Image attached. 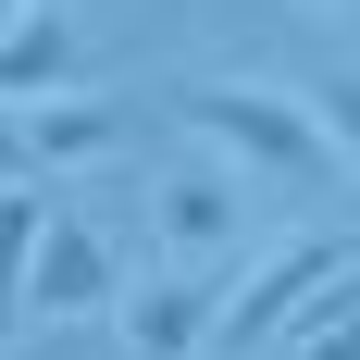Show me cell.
Wrapping results in <instances>:
<instances>
[{
  "mask_svg": "<svg viewBox=\"0 0 360 360\" xmlns=\"http://www.w3.org/2000/svg\"><path fill=\"white\" fill-rule=\"evenodd\" d=\"M75 13L63 0H13L0 13V112H25V100H50V87H75Z\"/></svg>",
  "mask_w": 360,
  "mask_h": 360,
  "instance_id": "obj_6",
  "label": "cell"
},
{
  "mask_svg": "<svg viewBox=\"0 0 360 360\" xmlns=\"http://www.w3.org/2000/svg\"><path fill=\"white\" fill-rule=\"evenodd\" d=\"M37 224H50V199L13 174V186H0V323H13V298H25V249H37Z\"/></svg>",
  "mask_w": 360,
  "mask_h": 360,
  "instance_id": "obj_9",
  "label": "cell"
},
{
  "mask_svg": "<svg viewBox=\"0 0 360 360\" xmlns=\"http://www.w3.org/2000/svg\"><path fill=\"white\" fill-rule=\"evenodd\" d=\"M311 124H323V137H335V162L360 174V87H348V75H335V87H311Z\"/></svg>",
  "mask_w": 360,
  "mask_h": 360,
  "instance_id": "obj_10",
  "label": "cell"
},
{
  "mask_svg": "<svg viewBox=\"0 0 360 360\" xmlns=\"http://www.w3.org/2000/svg\"><path fill=\"white\" fill-rule=\"evenodd\" d=\"M13 174H37V162H25V124H0V186H13Z\"/></svg>",
  "mask_w": 360,
  "mask_h": 360,
  "instance_id": "obj_11",
  "label": "cell"
},
{
  "mask_svg": "<svg viewBox=\"0 0 360 360\" xmlns=\"http://www.w3.org/2000/svg\"><path fill=\"white\" fill-rule=\"evenodd\" d=\"M335 274H348V249H335V236H286V249L261 261L249 286L224 298V323H212V335H224V348H261V335H286L298 311H311V298L335 286Z\"/></svg>",
  "mask_w": 360,
  "mask_h": 360,
  "instance_id": "obj_4",
  "label": "cell"
},
{
  "mask_svg": "<svg viewBox=\"0 0 360 360\" xmlns=\"http://www.w3.org/2000/svg\"><path fill=\"white\" fill-rule=\"evenodd\" d=\"M124 298V261H112L100 224H75L50 212L37 224V249H25V298H13V323H87V311H112Z\"/></svg>",
  "mask_w": 360,
  "mask_h": 360,
  "instance_id": "obj_3",
  "label": "cell"
},
{
  "mask_svg": "<svg viewBox=\"0 0 360 360\" xmlns=\"http://www.w3.org/2000/svg\"><path fill=\"white\" fill-rule=\"evenodd\" d=\"M212 323H224V298L186 274V261H162L137 298H124V360H199L212 348Z\"/></svg>",
  "mask_w": 360,
  "mask_h": 360,
  "instance_id": "obj_5",
  "label": "cell"
},
{
  "mask_svg": "<svg viewBox=\"0 0 360 360\" xmlns=\"http://www.w3.org/2000/svg\"><path fill=\"white\" fill-rule=\"evenodd\" d=\"M286 360H360V274H335V286L286 323Z\"/></svg>",
  "mask_w": 360,
  "mask_h": 360,
  "instance_id": "obj_8",
  "label": "cell"
},
{
  "mask_svg": "<svg viewBox=\"0 0 360 360\" xmlns=\"http://www.w3.org/2000/svg\"><path fill=\"white\" fill-rule=\"evenodd\" d=\"M311 13H348V0H311Z\"/></svg>",
  "mask_w": 360,
  "mask_h": 360,
  "instance_id": "obj_12",
  "label": "cell"
},
{
  "mask_svg": "<svg viewBox=\"0 0 360 360\" xmlns=\"http://www.w3.org/2000/svg\"><path fill=\"white\" fill-rule=\"evenodd\" d=\"M149 236H162V261H224L249 249V174L236 162H162L149 174Z\"/></svg>",
  "mask_w": 360,
  "mask_h": 360,
  "instance_id": "obj_2",
  "label": "cell"
},
{
  "mask_svg": "<svg viewBox=\"0 0 360 360\" xmlns=\"http://www.w3.org/2000/svg\"><path fill=\"white\" fill-rule=\"evenodd\" d=\"M100 149H124V100H87V87L25 100V162H100Z\"/></svg>",
  "mask_w": 360,
  "mask_h": 360,
  "instance_id": "obj_7",
  "label": "cell"
},
{
  "mask_svg": "<svg viewBox=\"0 0 360 360\" xmlns=\"http://www.w3.org/2000/svg\"><path fill=\"white\" fill-rule=\"evenodd\" d=\"M174 124H199L236 174H274V186H298V199H335V186H348V162H335V137L311 124V100H298V87L199 75V87H174Z\"/></svg>",
  "mask_w": 360,
  "mask_h": 360,
  "instance_id": "obj_1",
  "label": "cell"
}]
</instances>
